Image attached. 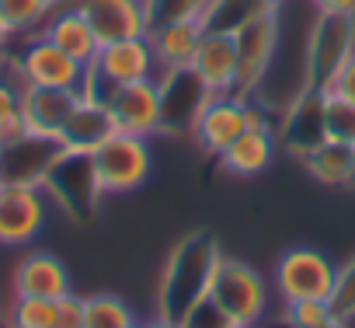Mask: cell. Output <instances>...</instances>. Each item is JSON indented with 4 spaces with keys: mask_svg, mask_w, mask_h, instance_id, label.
Instances as JSON below:
<instances>
[{
    "mask_svg": "<svg viewBox=\"0 0 355 328\" xmlns=\"http://www.w3.org/2000/svg\"><path fill=\"white\" fill-rule=\"evenodd\" d=\"M220 262H223V248L209 231H196L178 241L164 262L160 286H157L160 318L185 321L209 297Z\"/></svg>",
    "mask_w": 355,
    "mask_h": 328,
    "instance_id": "1",
    "label": "cell"
},
{
    "mask_svg": "<svg viewBox=\"0 0 355 328\" xmlns=\"http://www.w3.org/2000/svg\"><path fill=\"white\" fill-rule=\"evenodd\" d=\"M150 164H153V157H150V147L143 136L115 133L91 154L98 196H122V192L139 189L150 179Z\"/></svg>",
    "mask_w": 355,
    "mask_h": 328,
    "instance_id": "2",
    "label": "cell"
},
{
    "mask_svg": "<svg viewBox=\"0 0 355 328\" xmlns=\"http://www.w3.org/2000/svg\"><path fill=\"white\" fill-rule=\"evenodd\" d=\"M157 60L153 49L146 42V35L139 39H119V42H105L94 56V63L87 67V81H84V98H105L112 88L122 84H136V81H153Z\"/></svg>",
    "mask_w": 355,
    "mask_h": 328,
    "instance_id": "3",
    "label": "cell"
},
{
    "mask_svg": "<svg viewBox=\"0 0 355 328\" xmlns=\"http://www.w3.org/2000/svg\"><path fill=\"white\" fill-rule=\"evenodd\" d=\"M230 32H234V42H237V88H234V95L244 98V95H251V91L261 88V81L268 74V63L275 56V42H279V4L248 15Z\"/></svg>",
    "mask_w": 355,
    "mask_h": 328,
    "instance_id": "4",
    "label": "cell"
},
{
    "mask_svg": "<svg viewBox=\"0 0 355 328\" xmlns=\"http://www.w3.org/2000/svg\"><path fill=\"white\" fill-rule=\"evenodd\" d=\"M209 297L227 311V318L237 328H258V321L265 318V304H268L265 279L244 259H230V255H223Z\"/></svg>",
    "mask_w": 355,
    "mask_h": 328,
    "instance_id": "5",
    "label": "cell"
},
{
    "mask_svg": "<svg viewBox=\"0 0 355 328\" xmlns=\"http://www.w3.org/2000/svg\"><path fill=\"white\" fill-rule=\"evenodd\" d=\"M15 63V77L18 84H35V88H70V91H84L87 81V67L77 63L73 56H67L56 42H49L42 32L35 39L25 42V49L11 60Z\"/></svg>",
    "mask_w": 355,
    "mask_h": 328,
    "instance_id": "6",
    "label": "cell"
},
{
    "mask_svg": "<svg viewBox=\"0 0 355 328\" xmlns=\"http://www.w3.org/2000/svg\"><path fill=\"white\" fill-rule=\"evenodd\" d=\"M338 269L317 248H289L275 265V286L286 300H331Z\"/></svg>",
    "mask_w": 355,
    "mask_h": 328,
    "instance_id": "7",
    "label": "cell"
},
{
    "mask_svg": "<svg viewBox=\"0 0 355 328\" xmlns=\"http://www.w3.org/2000/svg\"><path fill=\"white\" fill-rule=\"evenodd\" d=\"M46 227V189L0 186V245L25 248Z\"/></svg>",
    "mask_w": 355,
    "mask_h": 328,
    "instance_id": "8",
    "label": "cell"
},
{
    "mask_svg": "<svg viewBox=\"0 0 355 328\" xmlns=\"http://www.w3.org/2000/svg\"><path fill=\"white\" fill-rule=\"evenodd\" d=\"M63 143L49 136H18L0 147V182L4 186H46L53 164L60 161Z\"/></svg>",
    "mask_w": 355,
    "mask_h": 328,
    "instance_id": "9",
    "label": "cell"
},
{
    "mask_svg": "<svg viewBox=\"0 0 355 328\" xmlns=\"http://www.w3.org/2000/svg\"><path fill=\"white\" fill-rule=\"evenodd\" d=\"M352 53H355V18L317 11V22L310 32V84H313V91H320Z\"/></svg>",
    "mask_w": 355,
    "mask_h": 328,
    "instance_id": "10",
    "label": "cell"
},
{
    "mask_svg": "<svg viewBox=\"0 0 355 328\" xmlns=\"http://www.w3.org/2000/svg\"><path fill=\"white\" fill-rule=\"evenodd\" d=\"M119 133L129 136H153L157 129H164V95L157 81H136V84H122L112 88L105 95Z\"/></svg>",
    "mask_w": 355,
    "mask_h": 328,
    "instance_id": "11",
    "label": "cell"
},
{
    "mask_svg": "<svg viewBox=\"0 0 355 328\" xmlns=\"http://www.w3.org/2000/svg\"><path fill=\"white\" fill-rule=\"evenodd\" d=\"M189 70L199 77V84L213 98L234 95V88H237V42H234V32L206 25Z\"/></svg>",
    "mask_w": 355,
    "mask_h": 328,
    "instance_id": "12",
    "label": "cell"
},
{
    "mask_svg": "<svg viewBox=\"0 0 355 328\" xmlns=\"http://www.w3.org/2000/svg\"><path fill=\"white\" fill-rule=\"evenodd\" d=\"M80 98L84 95L70 91V88H35V84H25L21 88V122H25V133L60 140V133L70 122V115L80 105Z\"/></svg>",
    "mask_w": 355,
    "mask_h": 328,
    "instance_id": "13",
    "label": "cell"
},
{
    "mask_svg": "<svg viewBox=\"0 0 355 328\" xmlns=\"http://www.w3.org/2000/svg\"><path fill=\"white\" fill-rule=\"evenodd\" d=\"M248 129V101L244 98H234V95H220V98H209L196 122H192V133L199 140V147L206 154H223L241 133Z\"/></svg>",
    "mask_w": 355,
    "mask_h": 328,
    "instance_id": "14",
    "label": "cell"
},
{
    "mask_svg": "<svg viewBox=\"0 0 355 328\" xmlns=\"http://www.w3.org/2000/svg\"><path fill=\"white\" fill-rule=\"evenodd\" d=\"M80 15L91 22L98 42L139 39L146 35V8L143 0H73Z\"/></svg>",
    "mask_w": 355,
    "mask_h": 328,
    "instance_id": "15",
    "label": "cell"
},
{
    "mask_svg": "<svg viewBox=\"0 0 355 328\" xmlns=\"http://www.w3.org/2000/svg\"><path fill=\"white\" fill-rule=\"evenodd\" d=\"M115 133H119V126H115L108 101L105 98H80V105L73 108L70 122L60 133V143L67 154H94Z\"/></svg>",
    "mask_w": 355,
    "mask_h": 328,
    "instance_id": "16",
    "label": "cell"
},
{
    "mask_svg": "<svg viewBox=\"0 0 355 328\" xmlns=\"http://www.w3.org/2000/svg\"><path fill=\"white\" fill-rule=\"evenodd\" d=\"M42 35L49 39V42H56L67 56H73L77 63H84V67H91L94 63V56H98V49H101V42H98V35H94V28H91V22L80 15V8L73 4H56V11L46 18V25H42Z\"/></svg>",
    "mask_w": 355,
    "mask_h": 328,
    "instance_id": "17",
    "label": "cell"
},
{
    "mask_svg": "<svg viewBox=\"0 0 355 328\" xmlns=\"http://www.w3.org/2000/svg\"><path fill=\"white\" fill-rule=\"evenodd\" d=\"M15 297H46L60 300L70 293V272L53 252H28L15 265Z\"/></svg>",
    "mask_w": 355,
    "mask_h": 328,
    "instance_id": "18",
    "label": "cell"
},
{
    "mask_svg": "<svg viewBox=\"0 0 355 328\" xmlns=\"http://www.w3.org/2000/svg\"><path fill=\"white\" fill-rule=\"evenodd\" d=\"M202 28H206L202 22H174V25H160V28L146 32V42H150L153 60L164 70V77L192 67V56H196V46L202 39Z\"/></svg>",
    "mask_w": 355,
    "mask_h": 328,
    "instance_id": "19",
    "label": "cell"
},
{
    "mask_svg": "<svg viewBox=\"0 0 355 328\" xmlns=\"http://www.w3.org/2000/svg\"><path fill=\"white\" fill-rule=\"evenodd\" d=\"M272 154H275V136L268 126H248L223 154H220V164L234 175H261L268 164H272Z\"/></svg>",
    "mask_w": 355,
    "mask_h": 328,
    "instance_id": "20",
    "label": "cell"
},
{
    "mask_svg": "<svg viewBox=\"0 0 355 328\" xmlns=\"http://www.w3.org/2000/svg\"><path fill=\"white\" fill-rule=\"evenodd\" d=\"M303 164L320 186H355V147L348 143L324 140L303 154Z\"/></svg>",
    "mask_w": 355,
    "mask_h": 328,
    "instance_id": "21",
    "label": "cell"
},
{
    "mask_svg": "<svg viewBox=\"0 0 355 328\" xmlns=\"http://www.w3.org/2000/svg\"><path fill=\"white\" fill-rule=\"evenodd\" d=\"M216 0H143L146 8V32L174 22H202L209 18Z\"/></svg>",
    "mask_w": 355,
    "mask_h": 328,
    "instance_id": "22",
    "label": "cell"
},
{
    "mask_svg": "<svg viewBox=\"0 0 355 328\" xmlns=\"http://www.w3.org/2000/svg\"><path fill=\"white\" fill-rule=\"evenodd\" d=\"M60 0H0V22L11 35H25L46 25V18L56 11Z\"/></svg>",
    "mask_w": 355,
    "mask_h": 328,
    "instance_id": "23",
    "label": "cell"
},
{
    "mask_svg": "<svg viewBox=\"0 0 355 328\" xmlns=\"http://www.w3.org/2000/svg\"><path fill=\"white\" fill-rule=\"evenodd\" d=\"M320 122H324V140L355 147V105L352 101H341L331 91H320Z\"/></svg>",
    "mask_w": 355,
    "mask_h": 328,
    "instance_id": "24",
    "label": "cell"
},
{
    "mask_svg": "<svg viewBox=\"0 0 355 328\" xmlns=\"http://www.w3.org/2000/svg\"><path fill=\"white\" fill-rule=\"evenodd\" d=\"M132 311L125 300L112 297V293H94L84 297V328H125L132 325Z\"/></svg>",
    "mask_w": 355,
    "mask_h": 328,
    "instance_id": "25",
    "label": "cell"
},
{
    "mask_svg": "<svg viewBox=\"0 0 355 328\" xmlns=\"http://www.w3.org/2000/svg\"><path fill=\"white\" fill-rule=\"evenodd\" d=\"M11 328H53L56 325V300L46 297H15L8 311Z\"/></svg>",
    "mask_w": 355,
    "mask_h": 328,
    "instance_id": "26",
    "label": "cell"
},
{
    "mask_svg": "<svg viewBox=\"0 0 355 328\" xmlns=\"http://www.w3.org/2000/svg\"><path fill=\"white\" fill-rule=\"evenodd\" d=\"M25 136L21 122V84L0 77V147Z\"/></svg>",
    "mask_w": 355,
    "mask_h": 328,
    "instance_id": "27",
    "label": "cell"
},
{
    "mask_svg": "<svg viewBox=\"0 0 355 328\" xmlns=\"http://www.w3.org/2000/svg\"><path fill=\"white\" fill-rule=\"evenodd\" d=\"M334 318L331 300H286L282 321L286 328H324Z\"/></svg>",
    "mask_w": 355,
    "mask_h": 328,
    "instance_id": "28",
    "label": "cell"
},
{
    "mask_svg": "<svg viewBox=\"0 0 355 328\" xmlns=\"http://www.w3.org/2000/svg\"><path fill=\"white\" fill-rule=\"evenodd\" d=\"M331 311L341 321H355V255L338 269L334 290H331Z\"/></svg>",
    "mask_w": 355,
    "mask_h": 328,
    "instance_id": "29",
    "label": "cell"
},
{
    "mask_svg": "<svg viewBox=\"0 0 355 328\" xmlns=\"http://www.w3.org/2000/svg\"><path fill=\"white\" fill-rule=\"evenodd\" d=\"M182 325H185V328H237V325L227 318V311H223L213 297H206V300H202V304H199Z\"/></svg>",
    "mask_w": 355,
    "mask_h": 328,
    "instance_id": "30",
    "label": "cell"
},
{
    "mask_svg": "<svg viewBox=\"0 0 355 328\" xmlns=\"http://www.w3.org/2000/svg\"><path fill=\"white\" fill-rule=\"evenodd\" d=\"M320 91H331L334 98H341V101H352L355 105V53L341 63V70L320 88Z\"/></svg>",
    "mask_w": 355,
    "mask_h": 328,
    "instance_id": "31",
    "label": "cell"
},
{
    "mask_svg": "<svg viewBox=\"0 0 355 328\" xmlns=\"http://www.w3.org/2000/svg\"><path fill=\"white\" fill-rule=\"evenodd\" d=\"M53 328H84V297L73 290L56 300V325Z\"/></svg>",
    "mask_w": 355,
    "mask_h": 328,
    "instance_id": "32",
    "label": "cell"
},
{
    "mask_svg": "<svg viewBox=\"0 0 355 328\" xmlns=\"http://www.w3.org/2000/svg\"><path fill=\"white\" fill-rule=\"evenodd\" d=\"M313 8L320 15H348V18H355V0H313Z\"/></svg>",
    "mask_w": 355,
    "mask_h": 328,
    "instance_id": "33",
    "label": "cell"
},
{
    "mask_svg": "<svg viewBox=\"0 0 355 328\" xmlns=\"http://www.w3.org/2000/svg\"><path fill=\"white\" fill-rule=\"evenodd\" d=\"M146 328H185V325H182V321H174V318H160V314H157Z\"/></svg>",
    "mask_w": 355,
    "mask_h": 328,
    "instance_id": "34",
    "label": "cell"
},
{
    "mask_svg": "<svg viewBox=\"0 0 355 328\" xmlns=\"http://www.w3.org/2000/svg\"><path fill=\"white\" fill-rule=\"evenodd\" d=\"M8 42H11V32H8V25H4V22H0V56H4Z\"/></svg>",
    "mask_w": 355,
    "mask_h": 328,
    "instance_id": "35",
    "label": "cell"
},
{
    "mask_svg": "<svg viewBox=\"0 0 355 328\" xmlns=\"http://www.w3.org/2000/svg\"><path fill=\"white\" fill-rule=\"evenodd\" d=\"M324 328H348V321H341V318H331Z\"/></svg>",
    "mask_w": 355,
    "mask_h": 328,
    "instance_id": "36",
    "label": "cell"
},
{
    "mask_svg": "<svg viewBox=\"0 0 355 328\" xmlns=\"http://www.w3.org/2000/svg\"><path fill=\"white\" fill-rule=\"evenodd\" d=\"M125 328H146V325H139V321H132V325H125Z\"/></svg>",
    "mask_w": 355,
    "mask_h": 328,
    "instance_id": "37",
    "label": "cell"
},
{
    "mask_svg": "<svg viewBox=\"0 0 355 328\" xmlns=\"http://www.w3.org/2000/svg\"><path fill=\"white\" fill-rule=\"evenodd\" d=\"M0 63H4V56H0Z\"/></svg>",
    "mask_w": 355,
    "mask_h": 328,
    "instance_id": "38",
    "label": "cell"
},
{
    "mask_svg": "<svg viewBox=\"0 0 355 328\" xmlns=\"http://www.w3.org/2000/svg\"><path fill=\"white\" fill-rule=\"evenodd\" d=\"M0 186H4V182H0Z\"/></svg>",
    "mask_w": 355,
    "mask_h": 328,
    "instance_id": "39",
    "label": "cell"
}]
</instances>
